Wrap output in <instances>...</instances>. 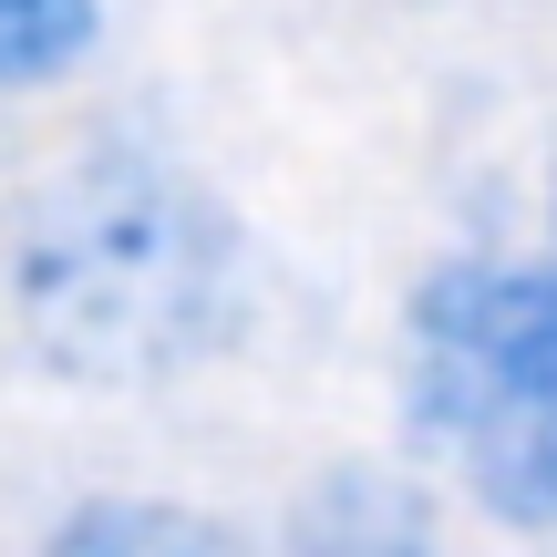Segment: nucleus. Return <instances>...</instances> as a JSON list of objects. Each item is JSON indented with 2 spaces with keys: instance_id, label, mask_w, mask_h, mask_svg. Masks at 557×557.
Wrapping results in <instances>:
<instances>
[{
  "instance_id": "f257e3e1",
  "label": "nucleus",
  "mask_w": 557,
  "mask_h": 557,
  "mask_svg": "<svg viewBox=\"0 0 557 557\" xmlns=\"http://www.w3.org/2000/svg\"><path fill=\"white\" fill-rule=\"evenodd\" d=\"M248 238L176 156L73 145L0 218V331L52 393H165L248 331Z\"/></svg>"
},
{
  "instance_id": "f03ea898",
  "label": "nucleus",
  "mask_w": 557,
  "mask_h": 557,
  "mask_svg": "<svg viewBox=\"0 0 557 557\" xmlns=\"http://www.w3.org/2000/svg\"><path fill=\"white\" fill-rule=\"evenodd\" d=\"M393 413L485 527L557 537V259L444 248L393 320Z\"/></svg>"
},
{
  "instance_id": "7ed1b4c3",
  "label": "nucleus",
  "mask_w": 557,
  "mask_h": 557,
  "mask_svg": "<svg viewBox=\"0 0 557 557\" xmlns=\"http://www.w3.org/2000/svg\"><path fill=\"white\" fill-rule=\"evenodd\" d=\"M269 557H455V547H444L434 475L351 455V465H320V475L289 496Z\"/></svg>"
},
{
  "instance_id": "20e7f679",
  "label": "nucleus",
  "mask_w": 557,
  "mask_h": 557,
  "mask_svg": "<svg viewBox=\"0 0 557 557\" xmlns=\"http://www.w3.org/2000/svg\"><path fill=\"white\" fill-rule=\"evenodd\" d=\"M21 557H269V547H248L227 517H207L186 496L103 485V496H73L62 517H41V537Z\"/></svg>"
},
{
  "instance_id": "39448f33",
  "label": "nucleus",
  "mask_w": 557,
  "mask_h": 557,
  "mask_svg": "<svg viewBox=\"0 0 557 557\" xmlns=\"http://www.w3.org/2000/svg\"><path fill=\"white\" fill-rule=\"evenodd\" d=\"M114 0H0V103H41L94 73Z\"/></svg>"
},
{
  "instance_id": "423d86ee",
  "label": "nucleus",
  "mask_w": 557,
  "mask_h": 557,
  "mask_svg": "<svg viewBox=\"0 0 557 557\" xmlns=\"http://www.w3.org/2000/svg\"><path fill=\"white\" fill-rule=\"evenodd\" d=\"M547 259H557V186H547Z\"/></svg>"
}]
</instances>
